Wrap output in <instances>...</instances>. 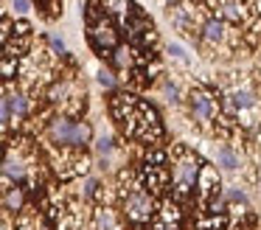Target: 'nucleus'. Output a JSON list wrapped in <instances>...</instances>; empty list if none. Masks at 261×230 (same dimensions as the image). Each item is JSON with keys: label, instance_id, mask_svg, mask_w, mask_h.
Returning a JSON list of instances; mask_svg holds the SVG:
<instances>
[{"label": "nucleus", "instance_id": "nucleus-2", "mask_svg": "<svg viewBox=\"0 0 261 230\" xmlns=\"http://www.w3.org/2000/svg\"><path fill=\"white\" fill-rule=\"evenodd\" d=\"M199 174H202V168H199L197 157L182 155L180 160H177V166H174V183H177V188H180V194H186V191L197 183Z\"/></svg>", "mask_w": 261, "mask_h": 230}, {"label": "nucleus", "instance_id": "nucleus-9", "mask_svg": "<svg viewBox=\"0 0 261 230\" xmlns=\"http://www.w3.org/2000/svg\"><path fill=\"white\" fill-rule=\"evenodd\" d=\"M216 163H219L222 168H227V171H233V168L239 166V160H236L230 146H219V149H216Z\"/></svg>", "mask_w": 261, "mask_h": 230}, {"label": "nucleus", "instance_id": "nucleus-7", "mask_svg": "<svg viewBox=\"0 0 261 230\" xmlns=\"http://www.w3.org/2000/svg\"><path fill=\"white\" fill-rule=\"evenodd\" d=\"M202 37L208 39V42H222V39H225V25H222V20H208L205 22Z\"/></svg>", "mask_w": 261, "mask_h": 230}, {"label": "nucleus", "instance_id": "nucleus-10", "mask_svg": "<svg viewBox=\"0 0 261 230\" xmlns=\"http://www.w3.org/2000/svg\"><path fill=\"white\" fill-rule=\"evenodd\" d=\"M6 101H9V110H14V115H17V118H23L25 112H29V101H25V95L6 93Z\"/></svg>", "mask_w": 261, "mask_h": 230}, {"label": "nucleus", "instance_id": "nucleus-8", "mask_svg": "<svg viewBox=\"0 0 261 230\" xmlns=\"http://www.w3.org/2000/svg\"><path fill=\"white\" fill-rule=\"evenodd\" d=\"M219 9L227 20H242L244 17V6L239 0H219Z\"/></svg>", "mask_w": 261, "mask_h": 230}, {"label": "nucleus", "instance_id": "nucleus-20", "mask_svg": "<svg viewBox=\"0 0 261 230\" xmlns=\"http://www.w3.org/2000/svg\"><path fill=\"white\" fill-rule=\"evenodd\" d=\"M51 39V45H54V50H57V54H65V42L59 37H48Z\"/></svg>", "mask_w": 261, "mask_h": 230}, {"label": "nucleus", "instance_id": "nucleus-1", "mask_svg": "<svg viewBox=\"0 0 261 230\" xmlns=\"http://www.w3.org/2000/svg\"><path fill=\"white\" fill-rule=\"evenodd\" d=\"M54 143L59 146H85L90 143L93 138V129L82 121H70V118H57L51 121V129H48Z\"/></svg>", "mask_w": 261, "mask_h": 230}, {"label": "nucleus", "instance_id": "nucleus-15", "mask_svg": "<svg viewBox=\"0 0 261 230\" xmlns=\"http://www.w3.org/2000/svg\"><path fill=\"white\" fill-rule=\"evenodd\" d=\"M98 84L101 87H115V76H113V70H98Z\"/></svg>", "mask_w": 261, "mask_h": 230}, {"label": "nucleus", "instance_id": "nucleus-3", "mask_svg": "<svg viewBox=\"0 0 261 230\" xmlns=\"http://www.w3.org/2000/svg\"><path fill=\"white\" fill-rule=\"evenodd\" d=\"M126 216L132 219V222H146L149 216H152V196L146 194V191H132L129 196H126Z\"/></svg>", "mask_w": 261, "mask_h": 230}, {"label": "nucleus", "instance_id": "nucleus-11", "mask_svg": "<svg viewBox=\"0 0 261 230\" xmlns=\"http://www.w3.org/2000/svg\"><path fill=\"white\" fill-rule=\"evenodd\" d=\"M3 202H6V211H20L23 208V188H6Z\"/></svg>", "mask_w": 261, "mask_h": 230}, {"label": "nucleus", "instance_id": "nucleus-19", "mask_svg": "<svg viewBox=\"0 0 261 230\" xmlns=\"http://www.w3.org/2000/svg\"><path fill=\"white\" fill-rule=\"evenodd\" d=\"M12 6H14L17 14H25V11H29V0H12Z\"/></svg>", "mask_w": 261, "mask_h": 230}, {"label": "nucleus", "instance_id": "nucleus-5", "mask_svg": "<svg viewBox=\"0 0 261 230\" xmlns=\"http://www.w3.org/2000/svg\"><path fill=\"white\" fill-rule=\"evenodd\" d=\"M90 42H93V48H115V42H118V34H115V28L113 25H107V22H98V25H93V31H90Z\"/></svg>", "mask_w": 261, "mask_h": 230}, {"label": "nucleus", "instance_id": "nucleus-17", "mask_svg": "<svg viewBox=\"0 0 261 230\" xmlns=\"http://www.w3.org/2000/svg\"><path fill=\"white\" fill-rule=\"evenodd\" d=\"M96 149H98V155H110V151H113V140L110 138H101L96 143Z\"/></svg>", "mask_w": 261, "mask_h": 230}, {"label": "nucleus", "instance_id": "nucleus-16", "mask_svg": "<svg viewBox=\"0 0 261 230\" xmlns=\"http://www.w3.org/2000/svg\"><path fill=\"white\" fill-rule=\"evenodd\" d=\"M225 196H227L230 202H242V205L247 202V196H244V191H239V188H230V191H225Z\"/></svg>", "mask_w": 261, "mask_h": 230}, {"label": "nucleus", "instance_id": "nucleus-4", "mask_svg": "<svg viewBox=\"0 0 261 230\" xmlns=\"http://www.w3.org/2000/svg\"><path fill=\"white\" fill-rule=\"evenodd\" d=\"M188 104H191V115H194V121H197V123H208V118L216 112L214 98H211L208 93H202V90H194Z\"/></svg>", "mask_w": 261, "mask_h": 230}, {"label": "nucleus", "instance_id": "nucleus-18", "mask_svg": "<svg viewBox=\"0 0 261 230\" xmlns=\"http://www.w3.org/2000/svg\"><path fill=\"white\" fill-rule=\"evenodd\" d=\"M163 93L169 95V101H177V87L174 84H169V82H163Z\"/></svg>", "mask_w": 261, "mask_h": 230}, {"label": "nucleus", "instance_id": "nucleus-23", "mask_svg": "<svg viewBox=\"0 0 261 230\" xmlns=\"http://www.w3.org/2000/svg\"><path fill=\"white\" fill-rule=\"evenodd\" d=\"M40 3H48V0H40Z\"/></svg>", "mask_w": 261, "mask_h": 230}, {"label": "nucleus", "instance_id": "nucleus-21", "mask_svg": "<svg viewBox=\"0 0 261 230\" xmlns=\"http://www.w3.org/2000/svg\"><path fill=\"white\" fill-rule=\"evenodd\" d=\"M169 54H174L177 59H186V50H182L180 45H169Z\"/></svg>", "mask_w": 261, "mask_h": 230}, {"label": "nucleus", "instance_id": "nucleus-12", "mask_svg": "<svg viewBox=\"0 0 261 230\" xmlns=\"http://www.w3.org/2000/svg\"><path fill=\"white\" fill-rule=\"evenodd\" d=\"M3 174H6V180H23L25 177V168L20 160H14V157H9L6 166H3Z\"/></svg>", "mask_w": 261, "mask_h": 230}, {"label": "nucleus", "instance_id": "nucleus-13", "mask_svg": "<svg viewBox=\"0 0 261 230\" xmlns=\"http://www.w3.org/2000/svg\"><path fill=\"white\" fill-rule=\"evenodd\" d=\"M104 3L110 6V9H107L110 14H121V17H126V14H129V9H132L126 0H104Z\"/></svg>", "mask_w": 261, "mask_h": 230}, {"label": "nucleus", "instance_id": "nucleus-14", "mask_svg": "<svg viewBox=\"0 0 261 230\" xmlns=\"http://www.w3.org/2000/svg\"><path fill=\"white\" fill-rule=\"evenodd\" d=\"M113 62L118 67H129L132 65V56H129V50L126 48H115V56H113Z\"/></svg>", "mask_w": 261, "mask_h": 230}, {"label": "nucleus", "instance_id": "nucleus-22", "mask_svg": "<svg viewBox=\"0 0 261 230\" xmlns=\"http://www.w3.org/2000/svg\"><path fill=\"white\" fill-rule=\"evenodd\" d=\"M152 230H163V227H152Z\"/></svg>", "mask_w": 261, "mask_h": 230}, {"label": "nucleus", "instance_id": "nucleus-6", "mask_svg": "<svg viewBox=\"0 0 261 230\" xmlns=\"http://www.w3.org/2000/svg\"><path fill=\"white\" fill-rule=\"evenodd\" d=\"M227 104H230L233 110L244 112V110H250V107H255L258 101H255V95L250 93V90H230V95H227Z\"/></svg>", "mask_w": 261, "mask_h": 230}]
</instances>
